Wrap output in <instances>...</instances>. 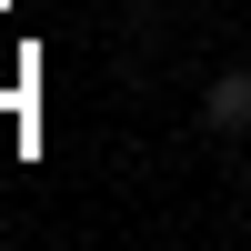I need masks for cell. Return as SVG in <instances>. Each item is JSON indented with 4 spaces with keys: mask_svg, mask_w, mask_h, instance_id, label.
I'll return each mask as SVG.
<instances>
[{
    "mask_svg": "<svg viewBox=\"0 0 251 251\" xmlns=\"http://www.w3.org/2000/svg\"><path fill=\"white\" fill-rule=\"evenodd\" d=\"M201 131H221V141H241V131H251V60L211 71V91H201Z\"/></svg>",
    "mask_w": 251,
    "mask_h": 251,
    "instance_id": "cell-1",
    "label": "cell"
}]
</instances>
